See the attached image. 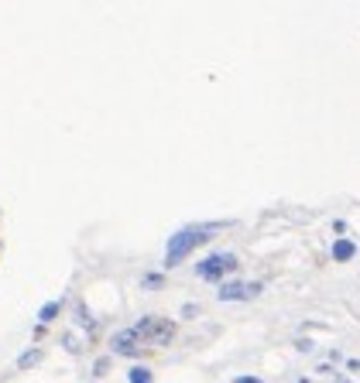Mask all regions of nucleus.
I'll return each mask as SVG.
<instances>
[{
	"label": "nucleus",
	"mask_w": 360,
	"mask_h": 383,
	"mask_svg": "<svg viewBox=\"0 0 360 383\" xmlns=\"http://www.w3.org/2000/svg\"><path fill=\"white\" fill-rule=\"evenodd\" d=\"M223 226H227V223H189V226H182L179 233H172L168 250H165V264H168V267H179L192 250H200L202 243H209L217 233H223Z\"/></svg>",
	"instance_id": "obj_1"
},
{
	"label": "nucleus",
	"mask_w": 360,
	"mask_h": 383,
	"mask_svg": "<svg viewBox=\"0 0 360 383\" xmlns=\"http://www.w3.org/2000/svg\"><path fill=\"white\" fill-rule=\"evenodd\" d=\"M131 328L138 332V339L144 349H148V345L161 349V345H168L175 339V322H172V318H161V315H144L138 326H131Z\"/></svg>",
	"instance_id": "obj_2"
},
{
	"label": "nucleus",
	"mask_w": 360,
	"mask_h": 383,
	"mask_svg": "<svg viewBox=\"0 0 360 383\" xmlns=\"http://www.w3.org/2000/svg\"><path fill=\"white\" fill-rule=\"evenodd\" d=\"M237 270V257L234 253H213V257H206V260H200V267H196V274H200L202 281H213V284H227V274H234Z\"/></svg>",
	"instance_id": "obj_3"
},
{
	"label": "nucleus",
	"mask_w": 360,
	"mask_h": 383,
	"mask_svg": "<svg viewBox=\"0 0 360 383\" xmlns=\"http://www.w3.org/2000/svg\"><path fill=\"white\" fill-rule=\"evenodd\" d=\"M261 284H244V281H227L217 287V298L220 301H247V298H258Z\"/></svg>",
	"instance_id": "obj_4"
},
{
	"label": "nucleus",
	"mask_w": 360,
	"mask_h": 383,
	"mask_svg": "<svg viewBox=\"0 0 360 383\" xmlns=\"http://www.w3.org/2000/svg\"><path fill=\"white\" fill-rule=\"evenodd\" d=\"M110 349L117 353V356H141L144 353V345H141L138 332L134 328H124V332H117L114 339H110Z\"/></svg>",
	"instance_id": "obj_5"
},
{
	"label": "nucleus",
	"mask_w": 360,
	"mask_h": 383,
	"mask_svg": "<svg viewBox=\"0 0 360 383\" xmlns=\"http://www.w3.org/2000/svg\"><path fill=\"white\" fill-rule=\"evenodd\" d=\"M354 253H357V247H354V243H350V240H337V243H333V260H350V257H354Z\"/></svg>",
	"instance_id": "obj_6"
},
{
	"label": "nucleus",
	"mask_w": 360,
	"mask_h": 383,
	"mask_svg": "<svg viewBox=\"0 0 360 383\" xmlns=\"http://www.w3.org/2000/svg\"><path fill=\"white\" fill-rule=\"evenodd\" d=\"M41 360V349H28V353H21L18 360V370H31V366Z\"/></svg>",
	"instance_id": "obj_7"
},
{
	"label": "nucleus",
	"mask_w": 360,
	"mask_h": 383,
	"mask_svg": "<svg viewBox=\"0 0 360 383\" xmlns=\"http://www.w3.org/2000/svg\"><path fill=\"white\" fill-rule=\"evenodd\" d=\"M127 377H131V383H151V370L148 366H134Z\"/></svg>",
	"instance_id": "obj_8"
},
{
	"label": "nucleus",
	"mask_w": 360,
	"mask_h": 383,
	"mask_svg": "<svg viewBox=\"0 0 360 383\" xmlns=\"http://www.w3.org/2000/svg\"><path fill=\"white\" fill-rule=\"evenodd\" d=\"M55 315H59V301H48V305H41V326H45V322H52V318H55Z\"/></svg>",
	"instance_id": "obj_9"
},
{
	"label": "nucleus",
	"mask_w": 360,
	"mask_h": 383,
	"mask_svg": "<svg viewBox=\"0 0 360 383\" xmlns=\"http://www.w3.org/2000/svg\"><path fill=\"white\" fill-rule=\"evenodd\" d=\"M141 284H144V287H155V291H158V287L165 284V277H161V274H148V277H144Z\"/></svg>",
	"instance_id": "obj_10"
},
{
	"label": "nucleus",
	"mask_w": 360,
	"mask_h": 383,
	"mask_svg": "<svg viewBox=\"0 0 360 383\" xmlns=\"http://www.w3.org/2000/svg\"><path fill=\"white\" fill-rule=\"evenodd\" d=\"M234 383H264V380H258V377H237Z\"/></svg>",
	"instance_id": "obj_11"
},
{
	"label": "nucleus",
	"mask_w": 360,
	"mask_h": 383,
	"mask_svg": "<svg viewBox=\"0 0 360 383\" xmlns=\"http://www.w3.org/2000/svg\"><path fill=\"white\" fill-rule=\"evenodd\" d=\"M302 383H309V380H302Z\"/></svg>",
	"instance_id": "obj_12"
}]
</instances>
